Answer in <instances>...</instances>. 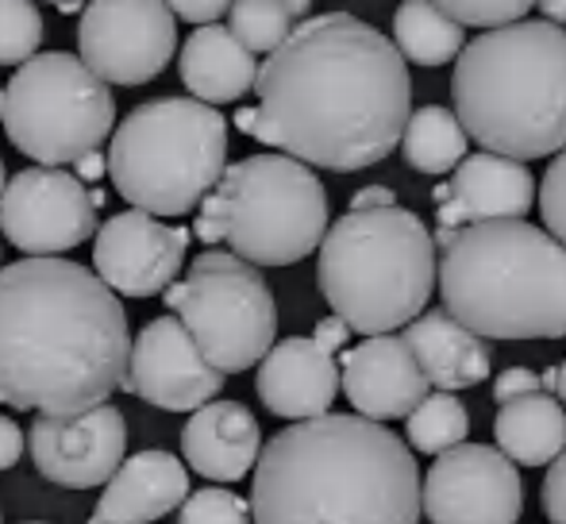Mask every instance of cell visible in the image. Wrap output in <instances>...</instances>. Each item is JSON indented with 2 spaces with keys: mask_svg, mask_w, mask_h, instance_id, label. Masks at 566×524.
<instances>
[{
  "mask_svg": "<svg viewBox=\"0 0 566 524\" xmlns=\"http://www.w3.org/2000/svg\"><path fill=\"white\" fill-rule=\"evenodd\" d=\"M259 105L235 128L321 170H366L389 158L412 113L397 46L350 12L301 20L254 74Z\"/></svg>",
  "mask_w": 566,
  "mask_h": 524,
  "instance_id": "obj_1",
  "label": "cell"
},
{
  "mask_svg": "<svg viewBox=\"0 0 566 524\" xmlns=\"http://www.w3.org/2000/svg\"><path fill=\"white\" fill-rule=\"evenodd\" d=\"M127 352L124 305L90 266L20 259L0 270V405L35 417L105 405Z\"/></svg>",
  "mask_w": 566,
  "mask_h": 524,
  "instance_id": "obj_2",
  "label": "cell"
},
{
  "mask_svg": "<svg viewBox=\"0 0 566 524\" xmlns=\"http://www.w3.org/2000/svg\"><path fill=\"white\" fill-rule=\"evenodd\" d=\"M247 505L254 524H420V471L386 425L324 412L270 436Z\"/></svg>",
  "mask_w": 566,
  "mask_h": 524,
  "instance_id": "obj_3",
  "label": "cell"
},
{
  "mask_svg": "<svg viewBox=\"0 0 566 524\" xmlns=\"http://www.w3.org/2000/svg\"><path fill=\"white\" fill-rule=\"evenodd\" d=\"M454 120L467 139L513 163L566 147V28L516 20L482 31L454 59Z\"/></svg>",
  "mask_w": 566,
  "mask_h": 524,
  "instance_id": "obj_4",
  "label": "cell"
},
{
  "mask_svg": "<svg viewBox=\"0 0 566 524\" xmlns=\"http://www.w3.org/2000/svg\"><path fill=\"white\" fill-rule=\"evenodd\" d=\"M436 282L443 313L482 339L566 336V248L528 220L459 228Z\"/></svg>",
  "mask_w": 566,
  "mask_h": 524,
  "instance_id": "obj_5",
  "label": "cell"
},
{
  "mask_svg": "<svg viewBox=\"0 0 566 524\" xmlns=\"http://www.w3.org/2000/svg\"><path fill=\"white\" fill-rule=\"evenodd\" d=\"M436 243L409 209L347 212L324 232L316 285L332 313L363 336L412 324L436 290Z\"/></svg>",
  "mask_w": 566,
  "mask_h": 524,
  "instance_id": "obj_6",
  "label": "cell"
},
{
  "mask_svg": "<svg viewBox=\"0 0 566 524\" xmlns=\"http://www.w3.org/2000/svg\"><path fill=\"white\" fill-rule=\"evenodd\" d=\"M328 232V193L313 166L290 155H251L224 166L212 193L197 205L193 235L224 240L251 266H293Z\"/></svg>",
  "mask_w": 566,
  "mask_h": 524,
  "instance_id": "obj_7",
  "label": "cell"
},
{
  "mask_svg": "<svg viewBox=\"0 0 566 524\" xmlns=\"http://www.w3.org/2000/svg\"><path fill=\"white\" fill-rule=\"evenodd\" d=\"M228 158V120L193 97L132 108L108 143V178L147 217H186L212 193Z\"/></svg>",
  "mask_w": 566,
  "mask_h": 524,
  "instance_id": "obj_8",
  "label": "cell"
},
{
  "mask_svg": "<svg viewBox=\"0 0 566 524\" xmlns=\"http://www.w3.org/2000/svg\"><path fill=\"white\" fill-rule=\"evenodd\" d=\"M0 120L20 155L39 166H70L101 150L116 128L113 90L77 54H35L4 90Z\"/></svg>",
  "mask_w": 566,
  "mask_h": 524,
  "instance_id": "obj_9",
  "label": "cell"
},
{
  "mask_svg": "<svg viewBox=\"0 0 566 524\" xmlns=\"http://www.w3.org/2000/svg\"><path fill=\"white\" fill-rule=\"evenodd\" d=\"M163 301L170 316L197 344L209 367L239 375L262 363L277 336V305L259 266L231 251H205L193 259L189 277L166 285Z\"/></svg>",
  "mask_w": 566,
  "mask_h": 524,
  "instance_id": "obj_10",
  "label": "cell"
},
{
  "mask_svg": "<svg viewBox=\"0 0 566 524\" xmlns=\"http://www.w3.org/2000/svg\"><path fill=\"white\" fill-rule=\"evenodd\" d=\"M77 51L105 85H147L178 51V20L163 0H85Z\"/></svg>",
  "mask_w": 566,
  "mask_h": 524,
  "instance_id": "obj_11",
  "label": "cell"
},
{
  "mask_svg": "<svg viewBox=\"0 0 566 524\" xmlns=\"http://www.w3.org/2000/svg\"><path fill=\"white\" fill-rule=\"evenodd\" d=\"M0 232L23 255L59 259L97 235V205L62 166H28L0 193Z\"/></svg>",
  "mask_w": 566,
  "mask_h": 524,
  "instance_id": "obj_12",
  "label": "cell"
},
{
  "mask_svg": "<svg viewBox=\"0 0 566 524\" xmlns=\"http://www.w3.org/2000/svg\"><path fill=\"white\" fill-rule=\"evenodd\" d=\"M432 524H516L524 513L521 471L485 443H459L436 455L420 490Z\"/></svg>",
  "mask_w": 566,
  "mask_h": 524,
  "instance_id": "obj_13",
  "label": "cell"
},
{
  "mask_svg": "<svg viewBox=\"0 0 566 524\" xmlns=\"http://www.w3.org/2000/svg\"><path fill=\"white\" fill-rule=\"evenodd\" d=\"M228 378L205 363L178 316H155L127 352L124 382L119 390L143 397L166 412H197L201 405L217 401Z\"/></svg>",
  "mask_w": 566,
  "mask_h": 524,
  "instance_id": "obj_14",
  "label": "cell"
},
{
  "mask_svg": "<svg viewBox=\"0 0 566 524\" xmlns=\"http://www.w3.org/2000/svg\"><path fill=\"white\" fill-rule=\"evenodd\" d=\"M35 471L66 490H93L116 474L127 451V420L116 405H93L70 417H35L28 428Z\"/></svg>",
  "mask_w": 566,
  "mask_h": 524,
  "instance_id": "obj_15",
  "label": "cell"
},
{
  "mask_svg": "<svg viewBox=\"0 0 566 524\" xmlns=\"http://www.w3.org/2000/svg\"><path fill=\"white\" fill-rule=\"evenodd\" d=\"M193 232L163 224L139 209H127L108 220L93 243V274L116 297H158L178 282Z\"/></svg>",
  "mask_w": 566,
  "mask_h": 524,
  "instance_id": "obj_16",
  "label": "cell"
},
{
  "mask_svg": "<svg viewBox=\"0 0 566 524\" xmlns=\"http://www.w3.org/2000/svg\"><path fill=\"white\" fill-rule=\"evenodd\" d=\"M536 205V178L524 163L478 150L451 174V186L436 189L440 228L459 232L485 220H524Z\"/></svg>",
  "mask_w": 566,
  "mask_h": 524,
  "instance_id": "obj_17",
  "label": "cell"
},
{
  "mask_svg": "<svg viewBox=\"0 0 566 524\" xmlns=\"http://www.w3.org/2000/svg\"><path fill=\"white\" fill-rule=\"evenodd\" d=\"M339 386L363 420H401L428 397V378L401 336H366L343 352Z\"/></svg>",
  "mask_w": 566,
  "mask_h": 524,
  "instance_id": "obj_18",
  "label": "cell"
},
{
  "mask_svg": "<svg viewBox=\"0 0 566 524\" xmlns=\"http://www.w3.org/2000/svg\"><path fill=\"white\" fill-rule=\"evenodd\" d=\"M254 390L274 417H324L339 394V363L336 355L316 347L313 336H290L262 355Z\"/></svg>",
  "mask_w": 566,
  "mask_h": 524,
  "instance_id": "obj_19",
  "label": "cell"
},
{
  "mask_svg": "<svg viewBox=\"0 0 566 524\" xmlns=\"http://www.w3.org/2000/svg\"><path fill=\"white\" fill-rule=\"evenodd\" d=\"M262 428L243 401H209L181 428V455L189 471L209 482H239L254 471Z\"/></svg>",
  "mask_w": 566,
  "mask_h": 524,
  "instance_id": "obj_20",
  "label": "cell"
},
{
  "mask_svg": "<svg viewBox=\"0 0 566 524\" xmlns=\"http://www.w3.org/2000/svg\"><path fill=\"white\" fill-rule=\"evenodd\" d=\"M189 497V471L170 451H139L105 482L90 524H150Z\"/></svg>",
  "mask_w": 566,
  "mask_h": 524,
  "instance_id": "obj_21",
  "label": "cell"
},
{
  "mask_svg": "<svg viewBox=\"0 0 566 524\" xmlns=\"http://www.w3.org/2000/svg\"><path fill=\"white\" fill-rule=\"evenodd\" d=\"M405 347L417 359L420 375L428 378V386L443 394L470 390L482 378H490L493 355L485 347L482 336H474L470 328H462L451 313L443 308H428L412 324H405Z\"/></svg>",
  "mask_w": 566,
  "mask_h": 524,
  "instance_id": "obj_22",
  "label": "cell"
},
{
  "mask_svg": "<svg viewBox=\"0 0 566 524\" xmlns=\"http://www.w3.org/2000/svg\"><path fill=\"white\" fill-rule=\"evenodd\" d=\"M178 70L186 90L193 93V101L217 108L254 90L259 62H254L251 51H243L235 43V35L228 28L205 23V28H197L186 39V46L178 54Z\"/></svg>",
  "mask_w": 566,
  "mask_h": 524,
  "instance_id": "obj_23",
  "label": "cell"
},
{
  "mask_svg": "<svg viewBox=\"0 0 566 524\" xmlns=\"http://www.w3.org/2000/svg\"><path fill=\"white\" fill-rule=\"evenodd\" d=\"M497 451L509 463L544 467L566 448V409L552 394H528L501 405L493 420Z\"/></svg>",
  "mask_w": 566,
  "mask_h": 524,
  "instance_id": "obj_24",
  "label": "cell"
},
{
  "mask_svg": "<svg viewBox=\"0 0 566 524\" xmlns=\"http://www.w3.org/2000/svg\"><path fill=\"white\" fill-rule=\"evenodd\" d=\"M394 46L405 62L448 66L467 46V35L436 0H401L394 15Z\"/></svg>",
  "mask_w": 566,
  "mask_h": 524,
  "instance_id": "obj_25",
  "label": "cell"
},
{
  "mask_svg": "<svg viewBox=\"0 0 566 524\" xmlns=\"http://www.w3.org/2000/svg\"><path fill=\"white\" fill-rule=\"evenodd\" d=\"M467 132L443 105H424L409 113V124L401 132L405 163L420 174H451L467 158Z\"/></svg>",
  "mask_w": 566,
  "mask_h": 524,
  "instance_id": "obj_26",
  "label": "cell"
},
{
  "mask_svg": "<svg viewBox=\"0 0 566 524\" xmlns=\"http://www.w3.org/2000/svg\"><path fill=\"white\" fill-rule=\"evenodd\" d=\"M470 432L467 405L454 394H428L417 409L405 417V440L420 451V455H443V451L459 448Z\"/></svg>",
  "mask_w": 566,
  "mask_h": 524,
  "instance_id": "obj_27",
  "label": "cell"
},
{
  "mask_svg": "<svg viewBox=\"0 0 566 524\" xmlns=\"http://www.w3.org/2000/svg\"><path fill=\"white\" fill-rule=\"evenodd\" d=\"M297 23L290 20L282 4L274 0H235L228 8V31L235 35V43L251 54H274L277 46L290 39V31Z\"/></svg>",
  "mask_w": 566,
  "mask_h": 524,
  "instance_id": "obj_28",
  "label": "cell"
},
{
  "mask_svg": "<svg viewBox=\"0 0 566 524\" xmlns=\"http://www.w3.org/2000/svg\"><path fill=\"white\" fill-rule=\"evenodd\" d=\"M43 43V12L35 0H0V66H23Z\"/></svg>",
  "mask_w": 566,
  "mask_h": 524,
  "instance_id": "obj_29",
  "label": "cell"
},
{
  "mask_svg": "<svg viewBox=\"0 0 566 524\" xmlns=\"http://www.w3.org/2000/svg\"><path fill=\"white\" fill-rule=\"evenodd\" d=\"M178 510V524H251V505L220 486L197 490Z\"/></svg>",
  "mask_w": 566,
  "mask_h": 524,
  "instance_id": "obj_30",
  "label": "cell"
},
{
  "mask_svg": "<svg viewBox=\"0 0 566 524\" xmlns=\"http://www.w3.org/2000/svg\"><path fill=\"white\" fill-rule=\"evenodd\" d=\"M459 28H505L536 8V0H436Z\"/></svg>",
  "mask_w": 566,
  "mask_h": 524,
  "instance_id": "obj_31",
  "label": "cell"
},
{
  "mask_svg": "<svg viewBox=\"0 0 566 524\" xmlns=\"http://www.w3.org/2000/svg\"><path fill=\"white\" fill-rule=\"evenodd\" d=\"M539 212H544V232L566 248V147L547 166L544 186H539Z\"/></svg>",
  "mask_w": 566,
  "mask_h": 524,
  "instance_id": "obj_32",
  "label": "cell"
},
{
  "mask_svg": "<svg viewBox=\"0 0 566 524\" xmlns=\"http://www.w3.org/2000/svg\"><path fill=\"white\" fill-rule=\"evenodd\" d=\"M544 510L552 524H566V448L552 459V471L544 474Z\"/></svg>",
  "mask_w": 566,
  "mask_h": 524,
  "instance_id": "obj_33",
  "label": "cell"
},
{
  "mask_svg": "<svg viewBox=\"0 0 566 524\" xmlns=\"http://www.w3.org/2000/svg\"><path fill=\"white\" fill-rule=\"evenodd\" d=\"M528 394H544L539 375L528 367H509L505 375L493 382V401L497 405H509V401H516V397H528Z\"/></svg>",
  "mask_w": 566,
  "mask_h": 524,
  "instance_id": "obj_34",
  "label": "cell"
},
{
  "mask_svg": "<svg viewBox=\"0 0 566 524\" xmlns=\"http://www.w3.org/2000/svg\"><path fill=\"white\" fill-rule=\"evenodd\" d=\"M163 4L170 8V15H178V20H189V23H197V28H205V23H217L235 0H163Z\"/></svg>",
  "mask_w": 566,
  "mask_h": 524,
  "instance_id": "obj_35",
  "label": "cell"
},
{
  "mask_svg": "<svg viewBox=\"0 0 566 524\" xmlns=\"http://www.w3.org/2000/svg\"><path fill=\"white\" fill-rule=\"evenodd\" d=\"M23 448H28V440H23V428L15 425L12 417H0V471H8V467L20 463Z\"/></svg>",
  "mask_w": 566,
  "mask_h": 524,
  "instance_id": "obj_36",
  "label": "cell"
},
{
  "mask_svg": "<svg viewBox=\"0 0 566 524\" xmlns=\"http://www.w3.org/2000/svg\"><path fill=\"white\" fill-rule=\"evenodd\" d=\"M347 339H350V328L339 321V316H324V321L316 324V332H313V344L324 347L328 355H336L339 347H347Z\"/></svg>",
  "mask_w": 566,
  "mask_h": 524,
  "instance_id": "obj_37",
  "label": "cell"
},
{
  "mask_svg": "<svg viewBox=\"0 0 566 524\" xmlns=\"http://www.w3.org/2000/svg\"><path fill=\"white\" fill-rule=\"evenodd\" d=\"M397 193L389 186H366L350 197V212H366V209H394Z\"/></svg>",
  "mask_w": 566,
  "mask_h": 524,
  "instance_id": "obj_38",
  "label": "cell"
},
{
  "mask_svg": "<svg viewBox=\"0 0 566 524\" xmlns=\"http://www.w3.org/2000/svg\"><path fill=\"white\" fill-rule=\"evenodd\" d=\"M101 174H108V166H105V155H101V150H93V155H82L74 163V178L82 181H101Z\"/></svg>",
  "mask_w": 566,
  "mask_h": 524,
  "instance_id": "obj_39",
  "label": "cell"
},
{
  "mask_svg": "<svg viewBox=\"0 0 566 524\" xmlns=\"http://www.w3.org/2000/svg\"><path fill=\"white\" fill-rule=\"evenodd\" d=\"M536 8L544 12V20L547 23H566V0H536Z\"/></svg>",
  "mask_w": 566,
  "mask_h": 524,
  "instance_id": "obj_40",
  "label": "cell"
},
{
  "mask_svg": "<svg viewBox=\"0 0 566 524\" xmlns=\"http://www.w3.org/2000/svg\"><path fill=\"white\" fill-rule=\"evenodd\" d=\"M274 4H282L285 12H290V20L297 23V20H305V15H308V8H313V0H274Z\"/></svg>",
  "mask_w": 566,
  "mask_h": 524,
  "instance_id": "obj_41",
  "label": "cell"
},
{
  "mask_svg": "<svg viewBox=\"0 0 566 524\" xmlns=\"http://www.w3.org/2000/svg\"><path fill=\"white\" fill-rule=\"evenodd\" d=\"M555 394H559V405L566 409V359L563 367H555Z\"/></svg>",
  "mask_w": 566,
  "mask_h": 524,
  "instance_id": "obj_42",
  "label": "cell"
},
{
  "mask_svg": "<svg viewBox=\"0 0 566 524\" xmlns=\"http://www.w3.org/2000/svg\"><path fill=\"white\" fill-rule=\"evenodd\" d=\"M46 4H59L62 12H82V8H85V0H46Z\"/></svg>",
  "mask_w": 566,
  "mask_h": 524,
  "instance_id": "obj_43",
  "label": "cell"
},
{
  "mask_svg": "<svg viewBox=\"0 0 566 524\" xmlns=\"http://www.w3.org/2000/svg\"><path fill=\"white\" fill-rule=\"evenodd\" d=\"M4 186H8L4 181V158H0V193H4Z\"/></svg>",
  "mask_w": 566,
  "mask_h": 524,
  "instance_id": "obj_44",
  "label": "cell"
},
{
  "mask_svg": "<svg viewBox=\"0 0 566 524\" xmlns=\"http://www.w3.org/2000/svg\"><path fill=\"white\" fill-rule=\"evenodd\" d=\"M0 105H4V85H0Z\"/></svg>",
  "mask_w": 566,
  "mask_h": 524,
  "instance_id": "obj_45",
  "label": "cell"
},
{
  "mask_svg": "<svg viewBox=\"0 0 566 524\" xmlns=\"http://www.w3.org/2000/svg\"><path fill=\"white\" fill-rule=\"evenodd\" d=\"M28 524H43V521H28Z\"/></svg>",
  "mask_w": 566,
  "mask_h": 524,
  "instance_id": "obj_46",
  "label": "cell"
}]
</instances>
